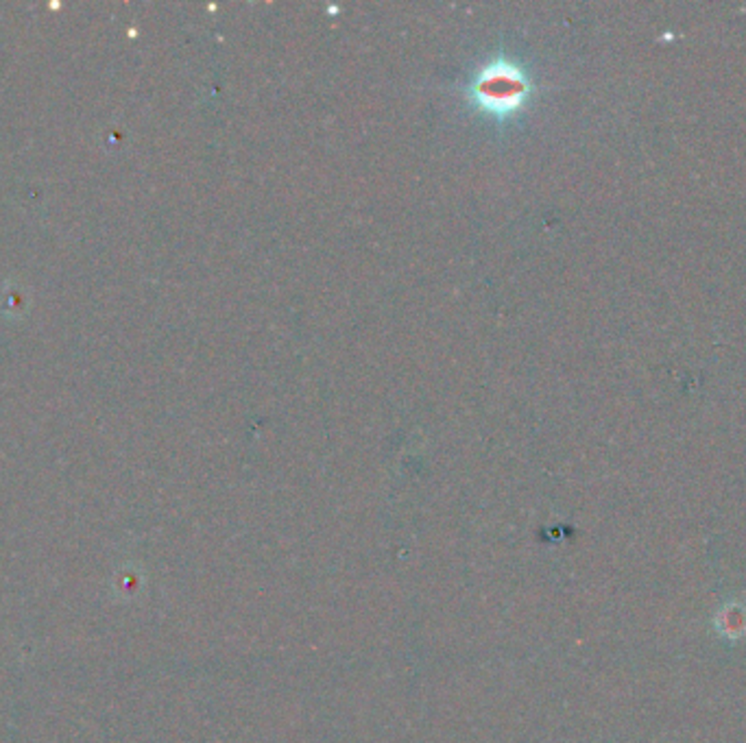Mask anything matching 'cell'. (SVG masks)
<instances>
[{"mask_svg":"<svg viewBox=\"0 0 746 743\" xmlns=\"http://www.w3.org/2000/svg\"><path fill=\"white\" fill-rule=\"evenodd\" d=\"M716 624L721 628L722 635L727 637H740L746 632V610L742 606L727 604L724 609L718 613Z\"/></svg>","mask_w":746,"mask_h":743,"instance_id":"1","label":"cell"}]
</instances>
